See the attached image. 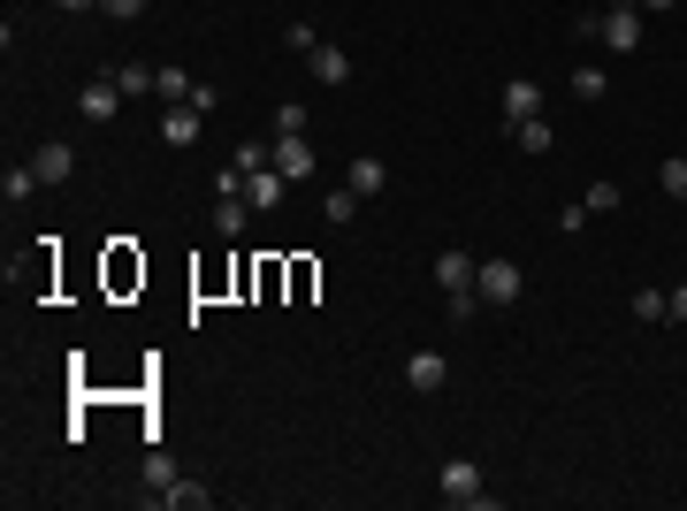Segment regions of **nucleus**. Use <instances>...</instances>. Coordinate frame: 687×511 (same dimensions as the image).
<instances>
[{"instance_id": "11", "label": "nucleus", "mask_w": 687, "mask_h": 511, "mask_svg": "<svg viewBox=\"0 0 687 511\" xmlns=\"http://www.w3.org/2000/svg\"><path fill=\"white\" fill-rule=\"evenodd\" d=\"M505 115H513V123L542 115V84H534V77H505Z\"/></svg>"}, {"instance_id": "2", "label": "nucleus", "mask_w": 687, "mask_h": 511, "mask_svg": "<svg viewBox=\"0 0 687 511\" xmlns=\"http://www.w3.org/2000/svg\"><path fill=\"white\" fill-rule=\"evenodd\" d=\"M596 38H604L611 54H642V8H604V15H596Z\"/></svg>"}, {"instance_id": "17", "label": "nucleus", "mask_w": 687, "mask_h": 511, "mask_svg": "<svg viewBox=\"0 0 687 511\" xmlns=\"http://www.w3.org/2000/svg\"><path fill=\"white\" fill-rule=\"evenodd\" d=\"M306 123H314V115H306L299 100H283V107H275V123H268V138H306Z\"/></svg>"}, {"instance_id": "15", "label": "nucleus", "mask_w": 687, "mask_h": 511, "mask_svg": "<svg viewBox=\"0 0 687 511\" xmlns=\"http://www.w3.org/2000/svg\"><path fill=\"white\" fill-rule=\"evenodd\" d=\"M351 214H359V191H351V183H337V191L322 198V222H329V229H344Z\"/></svg>"}, {"instance_id": "22", "label": "nucleus", "mask_w": 687, "mask_h": 511, "mask_svg": "<svg viewBox=\"0 0 687 511\" xmlns=\"http://www.w3.org/2000/svg\"><path fill=\"white\" fill-rule=\"evenodd\" d=\"M154 92H161V100H191V92H199V77H191V69H176V61H169Z\"/></svg>"}, {"instance_id": "23", "label": "nucleus", "mask_w": 687, "mask_h": 511, "mask_svg": "<svg viewBox=\"0 0 687 511\" xmlns=\"http://www.w3.org/2000/svg\"><path fill=\"white\" fill-rule=\"evenodd\" d=\"M673 314V291H634V321H665Z\"/></svg>"}, {"instance_id": "26", "label": "nucleus", "mask_w": 687, "mask_h": 511, "mask_svg": "<svg viewBox=\"0 0 687 511\" xmlns=\"http://www.w3.org/2000/svg\"><path fill=\"white\" fill-rule=\"evenodd\" d=\"M443 314H451V321H474V314H482V291H443Z\"/></svg>"}, {"instance_id": "3", "label": "nucleus", "mask_w": 687, "mask_h": 511, "mask_svg": "<svg viewBox=\"0 0 687 511\" xmlns=\"http://www.w3.org/2000/svg\"><path fill=\"white\" fill-rule=\"evenodd\" d=\"M199 130H206V123H199V107H191V100H169V107H161V146H176V154H183V146H199Z\"/></svg>"}, {"instance_id": "21", "label": "nucleus", "mask_w": 687, "mask_h": 511, "mask_svg": "<svg viewBox=\"0 0 687 511\" xmlns=\"http://www.w3.org/2000/svg\"><path fill=\"white\" fill-rule=\"evenodd\" d=\"M31 191H38V169H8L0 175V198H8V206H23Z\"/></svg>"}, {"instance_id": "16", "label": "nucleus", "mask_w": 687, "mask_h": 511, "mask_svg": "<svg viewBox=\"0 0 687 511\" xmlns=\"http://www.w3.org/2000/svg\"><path fill=\"white\" fill-rule=\"evenodd\" d=\"M108 77H115L123 92H154V84H161V69H146V61H115Z\"/></svg>"}, {"instance_id": "24", "label": "nucleus", "mask_w": 687, "mask_h": 511, "mask_svg": "<svg viewBox=\"0 0 687 511\" xmlns=\"http://www.w3.org/2000/svg\"><path fill=\"white\" fill-rule=\"evenodd\" d=\"M657 183H665V198H680L687 206V154H673V161L657 169Z\"/></svg>"}, {"instance_id": "33", "label": "nucleus", "mask_w": 687, "mask_h": 511, "mask_svg": "<svg viewBox=\"0 0 687 511\" xmlns=\"http://www.w3.org/2000/svg\"><path fill=\"white\" fill-rule=\"evenodd\" d=\"M611 8H634V0H611Z\"/></svg>"}, {"instance_id": "13", "label": "nucleus", "mask_w": 687, "mask_h": 511, "mask_svg": "<svg viewBox=\"0 0 687 511\" xmlns=\"http://www.w3.org/2000/svg\"><path fill=\"white\" fill-rule=\"evenodd\" d=\"M344 183H351V191H359V198H382V183H390V169H382V161H374V154H359V161H351V169H344Z\"/></svg>"}, {"instance_id": "5", "label": "nucleus", "mask_w": 687, "mask_h": 511, "mask_svg": "<svg viewBox=\"0 0 687 511\" xmlns=\"http://www.w3.org/2000/svg\"><path fill=\"white\" fill-rule=\"evenodd\" d=\"M115 107H123V84H115V77H100V84L77 92V115H85V123H115Z\"/></svg>"}, {"instance_id": "28", "label": "nucleus", "mask_w": 687, "mask_h": 511, "mask_svg": "<svg viewBox=\"0 0 687 511\" xmlns=\"http://www.w3.org/2000/svg\"><path fill=\"white\" fill-rule=\"evenodd\" d=\"M558 229H565V237L588 229V198H565V206H558Z\"/></svg>"}, {"instance_id": "25", "label": "nucleus", "mask_w": 687, "mask_h": 511, "mask_svg": "<svg viewBox=\"0 0 687 511\" xmlns=\"http://www.w3.org/2000/svg\"><path fill=\"white\" fill-rule=\"evenodd\" d=\"M604 92H611L604 69H573V100H604Z\"/></svg>"}, {"instance_id": "32", "label": "nucleus", "mask_w": 687, "mask_h": 511, "mask_svg": "<svg viewBox=\"0 0 687 511\" xmlns=\"http://www.w3.org/2000/svg\"><path fill=\"white\" fill-rule=\"evenodd\" d=\"M61 8H100V0H61Z\"/></svg>"}, {"instance_id": "9", "label": "nucleus", "mask_w": 687, "mask_h": 511, "mask_svg": "<svg viewBox=\"0 0 687 511\" xmlns=\"http://www.w3.org/2000/svg\"><path fill=\"white\" fill-rule=\"evenodd\" d=\"M443 497H451V504H474V497H482V466H474V458H451V466H443Z\"/></svg>"}, {"instance_id": "19", "label": "nucleus", "mask_w": 687, "mask_h": 511, "mask_svg": "<svg viewBox=\"0 0 687 511\" xmlns=\"http://www.w3.org/2000/svg\"><path fill=\"white\" fill-rule=\"evenodd\" d=\"M138 481H146V489L161 497V489L176 481V458H169V451H146V466H138Z\"/></svg>"}, {"instance_id": "30", "label": "nucleus", "mask_w": 687, "mask_h": 511, "mask_svg": "<svg viewBox=\"0 0 687 511\" xmlns=\"http://www.w3.org/2000/svg\"><path fill=\"white\" fill-rule=\"evenodd\" d=\"M673 321H687V283H680V291H673Z\"/></svg>"}, {"instance_id": "12", "label": "nucleus", "mask_w": 687, "mask_h": 511, "mask_svg": "<svg viewBox=\"0 0 687 511\" xmlns=\"http://www.w3.org/2000/svg\"><path fill=\"white\" fill-rule=\"evenodd\" d=\"M275 169L299 183V175H314L322 161H314V146H306V138H275Z\"/></svg>"}, {"instance_id": "29", "label": "nucleus", "mask_w": 687, "mask_h": 511, "mask_svg": "<svg viewBox=\"0 0 687 511\" xmlns=\"http://www.w3.org/2000/svg\"><path fill=\"white\" fill-rule=\"evenodd\" d=\"M100 8H108L115 23H138V15H146V0H100Z\"/></svg>"}, {"instance_id": "27", "label": "nucleus", "mask_w": 687, "mask_h": 511, "mask_svg": "<svg viewBox=\"0 0 687 511\" xmlns=\"http://www.w3.org/2000/svg\"><path fill=\"white\" fill-rule=\"evenodd\" d=\"M588 214H619V183H588Z\"/></svg>"}, {"instance_id": "8", "label": "nucleus", "mask_w": 687, "mask_h": 511, "mask_svg": "<svg viewBox=\"0 0 687 511\" xmlns=\"http://www.w3.org/2000/svg\"><path fill=\"white\" fill-rule=\"evenodd\" d=\"M474 268H482V260H466L459 245H443V260H436V291H474Z\"/></svg>"}, {"instance_id": "20", "label": "nucleus", "mask_w": 687, "mask_h": 511, "mask_svg": "<svg viewBox=\"0 0 687 511\" xmlns=\"http://www.w3.org/2000/svg\"><path fill=\"white\" fill-rule=\"evenodd\" d=\"M513 138H519V154H550V123H542V115L513 123Z\"/></svg>"}, {"instance_id": "31", "label": "nucleus", "mask_w": 687, "mask_h": 511, "mask_svg": "<svg viewBox=\"0 0 687 511\" xmlns=\"http://www.w3.org/2000/svg\"><path fill=\"white\" fill-rule=\"evenodd\" d=\"M634 8H642V15H657V8H673V0H634Z\"/></svg>"}, {"instance_id": "6", "label": "nucleus", "mask_w": 687, "mask_h": 511, "mask_svg": "<svg viewBox=\"0 0 687 511\" xmlns=\"http://www.w3.org/2000/svg\"><path fill=\"white\" fill-rule=\"evenodd\" d=\"M283 183H291L283 169H260V175H245V206H252V214H275V206H283Z\"/></svg>"}, {"instance_id": "10", "label": "nucleus", "mask_w": 687, "mask_h": 511, "mask_svg": "<svg viewBox=\"0 0 687 511\" xmlns=\"http://www.w3.org/2000/svg\"><path fill=\"white\" fill-rule=\"evenodd\" d=\"M306 69H314L322 84H351V54H344V46H329V38H322V46L306 54Z\"/></svg>"}, {"instance_id": "14", "label": "nucleus", "mask_w": 687, "mask_h": 511, "mask_svg": "<svg viewBox=\"0 0 687 511\" xmlns=\"http://www.w3.org/2000/svg\"><path fill=\"white\" fill-rule=\"evenodd\" d=\"M161 504H169V511H206V504H214V489H199V481H183V474H176L169 489H161Z\"/></svg>"}, {"instance_id": "18", "label": "nucleus", "mask_w": 687, "mask_h": 511, "mask_svg": "<svg viewBox=\"0 0 687 511\" xmlns=\"http://www.w3.org/2000/svg\"><path fill=\"white\" fill-rule=\"evenodd\" d=\"M245 222H252L245 198H214V229H222V237H245Z\"/></svg>"}, {"instance_id": "4", "label": "nucleus", "mask_w": 687, "mask_h": 511, "mask_svg": "<svg viewBox=\"0 0 687 511\" xmlns=\"http://www.w3.org/2000/svg\"><path fill=\"white\" fill-rule=\"evenodd\" d=\"M443 374H451V366H443V351H428V343H420V351H405V389L436 397V389H443Z\"/></svg>"}, {"instance_id": "1", "label": "nucleus", "mask_w": 687, "mask_h": 511, "mask_svg": "<svg viewBox=\"0 0 687 511\" xmlns=\"http://www.w3.org/2000/svg\"><path fill=\"white\" fill-rule=\"evenodd\" d=\"M474 291H482V306H513L519 291H527V275H519L513 260H482L474 268Z\"/></svg>"}, {"instance_id": "7", "label": "nucleus", "mask_w": 687, "mask_h": 511, "mask_svg": "<svg viewBox=\"0 0 687 511\" xmlns=\"http://www.w3.org/2000/svg\"><path fill=\"white\" fill-rule=\"evenodd\" d=\"M31 169H38V183H69V175H77V146H61V138H54V146H38V154H31Z\"/></svg>"}]
</instances>
